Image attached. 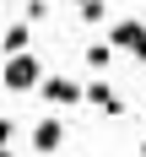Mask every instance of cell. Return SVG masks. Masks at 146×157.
Returning a JSON list of instances; mask_svg holds the SVG:
<instances>
[{
    "label": "cell",
    "mask_w": 146,
    "mask_h": 157,
    "mask_svg": "<svg viewBox=\"0 0 146 157\" xmlns=\"http://www.w3.org/2000/svg\"><path fill=\"white\" fill-rule=\"evenodd\" d=\"M0 157H11V146H0Z\"/></svg>",
    "instance_id": "11"
},
{
    "label": "cell",
    "mask_w": 146,
    "mask_h": 157,
    "mask_svg": "<svg viewBox=\"0 0 146 157\" xmlns=\"http://www.w3.org/2000/svg\"><path fill=\"white\" fill-rule=\"evenodd\" d=\"M0 81H6V92H38V87H43V65H38V54H32V49H22V54H6V71H0Z\"/></svg>",
    "instance_id": "1"
},
{
    "label": "cell",
    "mask_w": 146,
    "mask_h": 157,
    "mask_svg": "<svg viewBox=\"0 0 146 157\" xmlns=\"http://www.w3.org/2000/svg\"><path fill=\"white\" fill-rule=\"evenodd\" d=\"M38 92H43L54 109H65V103H70V109H76V103H87V87H81V81H70V76H43V87H38Z\"/></svg>",
    "instance_id": "3"
},
{
    "label": "cell",
    "mask_w": 146,
    "mask_h": 157,
    "mask_svg": "<svg viewBox=\"0 0 146 157\" xmlns=\"http://www.w3.org/2000/svg\"><path fill=\"white\" fill-rule=\"evenodd\" d=\"M49 16V0H27V22H43Z\"/></svg>",
    "instance_id": "9"
},
{
    "label": "cell",
    "mask_w": 146,
    "mask_h": 157,
    "mask_svg": "<svg viewBox=\"0 0 146 157\" xmlns=\"http://www.w3.org/2000/svg\"><path fill=\"white\" fill-rule=\"evenodd\" d=\"M87 103H92V109H103V114H114V119H119V114H125V98L114 92V81H87Z\"/></svg>",
    "instance_id": "4"
},
{
    "label": "cell",
    "mask_w": 146,
    "mask_h": 157,
    "mask_svg": "<svg viewBox=\"0 0 146 157\" xmlns=\"http://www.w3.org/2000/svg\"><path fill=\"white\" fill-rule=\"evenodd\" d=\"M108 60H114V44H87V65L92 71H108Z\"/></svg>",
    "instance_id": "7"
},
{
    "label": "cell",
    "mask_w": 146,
    "mask_h": 157,
    "mask_svg": "<svg viewBox=\"0 0 146 157\" xmlns=\"http://www.w3.org/2000/svg\"><path fill=\"white\" fill-rule=\"evenodd\" d=\"M141 157H146V136H141Z\"/></svg>",
    "instance_id": "12"
},
{
    "label": "cell",
    "mask_w": 146,
    "mask_h": 157,
    "mask_svg": "<svg viewBox=\"0 0 146 157\" xmlns=\"http://www.w3.org/2000/svg\"><path fill=\"white\" fill-rule=\"evenodd\" d=\"M11 136H16V125H11V119H0V146H11Z\"/></svg>",
    "instance_id": "10"
},
{
    "label": "cell",
    "mask_w": 146,
    "mask_h": 157,
    "mask_svg": "<svg viewBox=\"0 0 146 157\" xmlns=\"http://www.w3.org/2000/svg\"><path fill=\"white\" fill-rule=\"evenodd\" d=\"M60 146H65V125H60V119H54V114H49V119H38V125H32V152H49V157H54V152H60Z\"/></svg>",
    "instance_id": "5"
},
{
    "label": "cell",
    "mask_w": 146,
    "mask_h": 157,
    "mask_svg": "<svg viewBox=\"0 0 146 157\" xmlns=\"http://www.w3.org/2000/svg\"><path fill=\"white\" fill-rule=\"evenodd\" d=\"M27 44H32V33H27V22H16V27H6V38H0V49H6V54H22Z\"/></svg>",
    "instance_id": "6"
},
{
    "label": "cell",
    "mask_w": 146,
    "mask_h": 157,
    "mask_svg": "<svg viewBox=\"0 0 146 157\" xmlns=\"http://www.w3.org/2000/svg\"><path fill=\"white\" fill-rule=\"evenodd\" d=\"M103 16H108L103 0H81V22H103Z\"/></svg>",
    "instance_id": "8"
},
{
    "label": "cell",
    "mask_w": 146,
    "mask_h": 157,
    "mask_svg": "<svg viewBox=\"0 0 146 157\" xmlns=\"http://www.w3.org/2000/svg\"><path fill=\"white\" fill-rule=\"evenodd\" d=\"M108 44H114V49H125V54H135V60L146 65V22H135V16L114 22V27H108Z\"/></svg>",
    "instance_id": "2"
},
{
    "label": "cell",
    "mask_w": 146,
    "mask_h": 157,
    "mask_svg": "<svg viewBox=\"0 0 146 157\" xmlns=\"http://www.w3.org/2000/svg\"><path fill=\"white\" fill-rule=\"evenodd\" d=\"M32 157H49V152H32Z\"/></svg>",
    "instance_id": "13"
}]
</instances>
